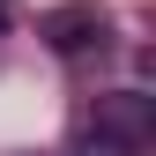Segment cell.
Wrapping results in <instances>:
<instances>
[{"instance_id": "cell-3", "label": "cell", "mask_w": 156, "mask_h": 156, "mask_svg": "<svg viewBox=\"0 0 156 156\" xmlns=\"http://www.w3.org/2000/svg\"><path fill=\"white\" fill-rule=\"evenodd\" d=\"M0 30H8V8H0Z\"/></svg>"}, {"instance_id": "cell-1", "label": "cell", "mask_w": 156, "mask_h": 156, "mask_svg": "<svg viewBox=\"0 0 156 156\" xmlns=\"http://www.w3.org/2000/svg\"><path fill=\"white\" fill-rule=\"evenodd\" d=\"M149 141H156V104L141 89L97 97V119L82 126V156H149Z\"/></svg>"}, {"instance_id": "cell-2", "label": "cell", "mask_w": 156, "mask_h": 156, "mask_svg": "<svg viewBox=\"0 0 156 156\" xmlns=\"http://www.w3.org/2000/svg\"><path fill=\"white\" fill-rule=\"evenodd\" d=\"M37 37H45L60 60H82V52H104L112 45V15L97 8V0H67V8L37 15Z\"/></svg>"}]
</instances>
